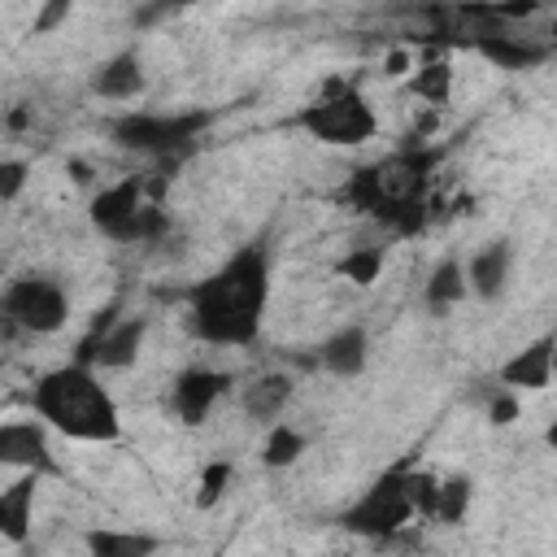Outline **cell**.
<instances>
[{
    "label": "cell",
    "mask_w": 557,
    "mask_h": 557,
    "mask_svg": "<svg viewBox=\"0 0 557 557\" xmlns=\"http://www.w3.org/2000/svg\"><path fill=\"white\" fill-rule=\"evenodd\" d=\"M265 305H270V252L261 244H244L187 292V322L205 344L248 348L261 335Z\"/></svg>",
    "instance_id": "obj_1"
},
{
    "label": "cell",
    "mask_w": 557,
    "mask_h": 557,
    "mask_svg": "<svg viewBox=\"0 0 557 557\" xmlns=\"http://www.w3.org/2000/svg\"><path fill=\"white\" fill-rule=\"evenodd\" d=\"M435 165H440L435 148L405 144V148L352 170L344 183V200L352 213L374 218L400 235H413L426 218V187H431Z\"/></svg>",
    "instance_id": "obj_2"
},
{
    "label": "cell",
    "mask_w": 557,
    "mask_h": 557,
    "mask_svg": "<svg viewBox=\"0 0 557 557\" xmlns=\"http://www.w3.org/2000/svg\"><path fill=\"white\" fill-rule=\"evenodd\" d=\"M35 413L44 426L70 435V440H87V444H113L122 435V418H117V405L109 396V387L96 379L91 366H57L48 370L35 392Z\"/></svg>",
    "instance_id": "obj_3"
},
{
    "label": "cell",
    "mask_w": 557,
    "mask_h": 557,
    "mask_svg": "<svg viewBox=\"0 0 557 557\" xmlns=\"http://www.w3.org/2000/svg\"><path fill=\"white\" fill-rule=\"evenodd\" d=\"M296 126L305 135H313L318 144H331V148H357L366 144L374 131H379V117L370 109V100L344 83V78H331L322 83V91L296 113Z\"/></svg>",
    "instance_id": "obj_4"
},
{
    "label": "cell",
    "mask_w": 557,
    "mask_h": 557,
    "mask_svg": "<svg viewBox=\"0 0 557 557\" xmlns=\"http://www.w3.org/2000/svg\"><path fill=\"white\" fill-rule=\"evenodd\" d=\"M413 518V487H409V466H392L383 470L344 513V531L366 535V540H392L409 527Z\"/></svg>",
    "instance_id": "obj_5"
},
{
    "label": "cell",
    "mask_w": 557,
    "mask_h": 557,
    "mask_svg": "<svg viewBox=\"0 0 557 557\" xmlns=\"http://www.w3.org/2000/svg\"><path fill=\"white\" fill-rule=\"evenodd\" d=\"M70 318V296L48 274H22L0 292V322L26 335H52Z\"/></svg>",
    "instance_id": "obj_6"
},
{
    "label": "cell",
    "mask_w": 557,
    "mask_h": 557,
    "mask_svg": "<svg viewBox=\"0 0 557 557\" xmlns=\"http://www.w3.org/2000/svg\"><path fill=\"white\" fill-rule=\"evenodd\" d=\"M209 126V113H126L113 122V139L131 152H148V157H174L183 148L196 144V135Z\"/></svg>",
    "instance_id": "obj_7"
},
{
    "label": "cell",
    "mask_w": 557,
    "mask_h": 557,
    "mask_svg": "<svg viewBox=\"0 0 557 557\" xmlns=\"http://www.w3.org/2000/svg\"><path fill=\"white\" fill-rule=\"evenodd\" d=\"M148 335L144 318H104L78 348V366H104V370H126L139 357V344Z\"/></svg>",
    "instance_id": "obj_8"
},
{
    "label": "cell",
    "mask_w": 557,
    "mask_h": 557,
    "mask_svg": "<svg viewBox=\"0 0 557 557\" xmlns=\"http://www.w3.org/2000/svg\"><path fill=\"white\" fill-rule=\"evenodd\" d=\"M0 466H17L22 474H57V457L48 448V426L39 418L0 422Z\"/></svg>",
    "instance_id": "obj_9"
},
{
    "label": "cell",
    "mask_w": 557,
    "mask_h": 557,
    "mask_svg": "<svg viewBox=\"0 0 557 557\" xmlns=\"http://www.w3.org/2000/svg\"><path fill=\"white\" fill-rule=\"evenodd\" d=\"M139 209H144V178L131 174V178H122V183L96 191L87 213H91V226H96V231H104L109 239L122 244V235H126V226L139 218Z\"/></svg>",
    "instance_id": "obj_10"
},
{
    "label": "cell",
    "mask_w": 557,
    "mask_h": 557,
    "mask_svg": "<svg viewBox=\"0 0 557 557\" xmlns=\"http://www.w3.org/2000/svg\"><path fill=\"white\" fill-rule=\"evenodd\" d=\"M226 374L222 370H205V366H191V370H183L178 379H174V387H170V405H174V413L187 422V426H196V422H205L209 418V409L218 405V396L226 392Z\"/></svg>",
    "instance_id": "obj_11"
},
{
    "label": "cell",
    "mask_w": 557,
    "mask_h": 557,
    "mask_svg": "<svg viewBox=\"0 0 557 557\" xmlns=\"http://www.w3.org/2000/svg\"><path fill=\"white\" fill-rule=\"evenodd\" d=\"M553 383V335H540L531 339L522 352H513L505 366H500V387L505 392H544Z\"/></svg>",
    "instance_id": "obj_12"
},
{
    "label": "cell",
    "mask_w": 557,
    "mask_h": 557,
    "mask_svg": "<svg viewBox=\"0 0 557 557\" xmlns=\"http://www.w3.org/2000/svg\"><path fill=\"white\" fill-rule=\"evenodd\" d=\"M509 261H513V248L505 244V239H492V244H483L461 270H466V292H474V296H483V300H496L500 292H505V283H509Z\"/></svg>",
    "instance_id": "obj_13"
},
{
    "label": "cell",
    "mask_w": 557,
    "mask_h": 557,
    "mask_svg": "<svg viewBox=\"0 0 557 557\" xmlns=\"http://www.w3.org/2000/svg\"><path fill=\"white\" fill-rule=\"evenodd\" d=\"M35 492H39V474H22L9 487H0V540H9V544H26L30 540Z\"/></svg>",
    "instance_id": "obj_14"
},
{
    "label": "cell",
    "mask_w": 557,
    "mask_h": 557,
    "mask_svg": "<svg viewBox=\"0 0 557 557\" xmlns=\"http://www.w3.org/2000/svg\"><path fill=\"white\" fill-rule=\"evenodd\" d=\"M91 91H96L100 100H135V96L144 91V61H139V52L126 48V52L109 57L104 65H96Z\"/></svg>",
    "instance_id": "obj_15"
},
{
    "label": "cell",
    "mask_w": 557,
    "mask_h": 557,
    "mask_svg": "<svg viewBox=\"0 0 557 557\" xmlns=\"http://www.w3.org/2000/svg\"><path fill=\"white\" fill-rule=\"evenodd\" d=\"M292 392H296V383H292V374H283V370L257 374V379L244 387L239 405H244V413H248L252 422H278L283 409L292 405Z\"/></svg>",
    "instance_id": "obj_16"
},
{
    "label": "cell",
    "mask_w": 557,
    "mask_h": 557,
    "mask_svg": "<svg viewBox=\"0 0 557 557\" xmlns=\"http://www.w3.org/2000/svg\"><path fill=\"white\" fill-rule=\"evenodd\" d=\"M366 357H370V339L361 326H339L322 348H318V361L335 374V379H357L366 370Z\"/></svg>",
    "instance_id": "obj_17"
},
{
    "label": "cell",
    "mask_w": 557,
    "mask_h": 557,
    "mask_svg": "<svg viewBox=\"0 0 557 557\" xmlns=\"http://www.w3.org/2000/svg\"><path fill=\"white\" fill-rule=\"evenodd\" d=\"M83 544L87 557H152L161 548L152 531H126V527H91Z\"/></svg>",
    "instance_id": "obj_18"
},
{
    "label": "cell",
    "mask_w": 557,
    "mask_h": 557,
    "mask_svg": "<svg viewBox=\"0 0 557 557\" xmlns=\"http://www.w3.org/2000/svg\"><path fill=\"white\" fill-rule=\"evenodd\" d=\"M422 296H426L431 309H453V305L466 296V270H461V261H457V257H444V261L431 270Z\"/></svg>",
    "instance_id": "obj_19"
},
{
    "label": "cell",
    "mask_w": 557,
    "mask_h": 557,
    "mask_svg": "<svg viewBox=\"0 0 557 557\" xmlns=\"http://www.w3.org/2000/svg\"><path fill=\"white\" fill-rule=\"evenodd\" d=\"M466 509H470V479L466 474H448V479H440L435 483V522H461L466 518Z\"/></svg>",
    "instance_id": "obj_20"
},
{
    "label": "cell",
    "mask_w": 557,
    "mask_h": 557,
    "mask_svg": "<svg viewBox=\"0 0 557 557\" xmlns=\"http://www.w3.org/2000/svg\"><path fill=\"white\" fill-rule=\"evenodd\" d=\"M300 453H305V435H300L296 426H287V422H274V431H270V440H265V448H261V461H265L270 470H283V466H292Z\"/></svg>",
    "instance_id": "obj_21"
},
{
    "label": "cell",
    "mask_w": 557,
    "mask_h": 557,
    "mask_svg": "<svg viewBox=\"0 0 557 557\" xmlns=\"http://www.w3.org/2000/svg\"><path fill=\"white\" fill-rule=\"evenodd\" d=\"M448 91H453V65H448V61H426V65H418V74H413V96H422L426 104H444Z\"/></svg>",
    "instance_id": "obj_22"
},
{
    "label": "cell",
    "mask_w": 557,
    "mask_h": 557,
    "mask_svg": "<svg viewBox=\"0 0 557 557\" xmlns=\"http://www.w3.org/2000/svg\"><path fill=\"white\" fill-rule=\"evenodd\" d=\"M379 270H383V248H379V244L348 248V257L339 261V274H344L348 283H357V287H370V283L379 278Z\"/></svg>",
    "instance_id": "obj_23"
},
{
    "label": "cell",
    "mask_w": 557,
    "mask_h": 557,
    "mask_svg": "<svg viewBox=\"0 0 557 557\" xmlns=\"http://www.w3.org/2000/svg\"><path fill=\"white\" fill-rule=\"evenodd\" d=\"M479 52H487V57H492V61H500V65H531V61H540V57H544V48L509 44L505 35H487V39H479Z\"/></svg>",
    "instance_id": "obj_24"
},
{
    "label": "cell",
    "mask_w": 557,
    "mask_h": 557,
    "mask_svg": "<svg viewBox=\"0 0 557 557\" xmlns=\"http://www.w3.org/2000/svg\"><path fill=\"white\" fill-rule=\"evenodd\" d=\"M231 461H209L205 466V474H200V487H196V509H209V505H218L222 500V492H226V483H231Z\"/></svg>",
    "instance_id": "obj_25"
},
{
    "label": "cell",
    "mask_w": 557,
    "mask_h": 557,
    "mask_svg": "<svg viewBox=\"0 0 557 557\" xmlns=\"http://www.w3.org/2000/svg\"><path fill=\"white\" fill-rule=\"evenodd\" d=\"M513 418H518V396L500 387V392L487 400V422H492V426H509Z\"/></svg>",
    "instance_id": "obj_26"
},
{
    "label": "cell",
    "mask_w": 557,
    "mask_h": 557,
    "mask_svg": "<svg viewBox=\"0 0 557 557\" xmlns=\"http://www.w3.org/2000/svg\"><path fill=\"white\" fill-rule=\"evenodd\" d=\"M26 187V161H0V200H13Z\"/></svg>",
    "instance_id": "obj_27"
},
{
    "label": "cell",
    "mask_w": 557,
    "mask_h": 557,
    "mask_svg": "<svg viewBox=\"0 0 557 557\" xmlns=\"http://www.w3.org/2000/svg\"><path fill=\"white\" fill-rule=\"evenodd\" d=\"M70 17V0H57V4H44L39 13H35V35H48L52 26H61Z\"/></svg>",
    "instance_id": "obj_28"
},
{
    "label": "cell",
    "mask_w": 557,
    "mask_h": 557,
    "mask_svg": "<svg viewBox=\"0 0 557 557\" xmlns=\"http://www.w3.org/2000/svg\"><path fill=\"white\" fill-rule=\"evenodd\" d=\"M383 65H387V70H383V74H392V78H400V74H405V70H409V65H413V57H409V52H405V48H392V52H387V61H383Z\"/></svg>",
    "instance_id": "obj_29"
},
{
    "label": "cell",
    "mask_w": 557,
    "mask_h": 557,
    "mask_svg": "<svg viewBox=\"0 0 557 557\" xmlns=\"http://www.w3.org/2000/svg\"><path fill=\"white\" fill-rule=\"evenodd\" d=\"M0 278H4V261H0Z\"/></svg>",
    "instance_id": "obj_30"
},
{
    "label": "cell",
    "mask_w": 557,
    "mask_h": 557,
    "mask_svg": "<svg viewBox=\"0 0 557 557\" xmlns=\"http://www.w3.org/2000/svg\"><path fill=\"white\" fill-rule=\"evenodd\" d=\"M213 557H218V553H213Z\"/></svg>",
    "instance_id": "obj_31"
}]
</instances>
